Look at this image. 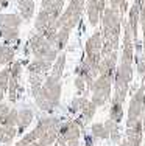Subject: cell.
I'll return each mask as SVG.
<instances>
[{
	"instance_id": "obj_6",
	"label": "cell",
	"mask_w": 145,
	"mask_h": 146,
	"mask_svg": "<svg viewBox=\"0 0 145 146\" xmlns=\"http://www.w3.org/2000/svg\"><path fill=\"white\" fill-rule=\"evenodd\" d=\"M28 48L34 56V59H44V61H48L51 64L55 62V59L58 58V53H59L58 48L48 39H45L41 33H36L30 37Z\"/></svg>"
},
{
	"instance_id": "obj_27",
	"label": "cell",
	"mask_w": 145,
	"mask_h": 146,
	"mask_svg": "<svg viewBox=\"0 0 145 146\" xmlns=\"http://www.w3.org/2000/svg\"><path fill=\"white\" fill-rule=\"evenodd\" d=\"M109 3H111V8L119 9L122 14L126 11V0H109Z\"/></svg>"
},
{
	"instance_id": "obj_5",
	"label": "cell",
	"mask_w": 145,
	"mask_h": 146,
	"mask_svg": "<svg viewBox=\"0 0 145 146\" xmlns=\"http://www.w3.org/2000/svg\"><path fill=\"white\" fill-rule=\"evenodd\" d=\"M131 79H133V64L120 61L116 68V73H114V79H112L114 95H112L111 103H117V104L125 103Z\"/></svg>"
},
{
	"instance_id": "obj_19",
	"label": "cell",
	"mask_w": 145,
	"mask_h": 146,
	"mask_svg": "<svg viewBox=\"0 0 145 146\" xmlns=\"http://www.w3.org/2000/svg\"><path fill=\"white\" fill-rule=\"evenodd\" d=\"M19 16L22 20H31L34 16V0H19Z\"/></svg>"
},
{
	"instance_id": "obj_20",
	"label": "cell",
	"mask_w": 145,
	"mask_h": 146,
	"mask_svg": "<svg viewBox=\"0 0 145 146\" xmlns=\"http://www.w3.org/2000/svg\"><path fill=\"white\" fill-rule=\"evenodd\" d=\"M64 67H65V53L61 51V54H58V58L55 59V62L51 64V73L50 75L56 79L63 78V73H64Z\"/></svg>"
},
{
	"instance_id": "obj_21",
	"label": "cell",
	"mask_w": 145,
	"mask_h": 146,
	"mask_svg": "<svg viewBox=\"0 0 145 146\" xmlns=\"http://www.w3.org/2000/svg\"><path fill=\"white\" fill-rule=\"evenodd\" d=\"M14 48L8 44H2L0 45V65H8L14 61Z\"/></svg>"
},
{
	"instance_id": "obj_23",
	"label": "cell",
	"mask_w": 145,
	"mask_h": 146,
	"mask_svg": "<svg viewBox=\"0 0 145 146\" xmlns=\"http://www.w3.org/2000/svg\"><path fill=\"white\" fill-rule=\"evenodd\" d=\"M109 120L114 123H120L123 120V104L111 103V110H109Z\"/></svg>"
},
{
	"instance_id": "obj_24",
	"label": "cell",
	"mask_w": 145,
	"mask_h": 146,
	"mask_svg": "<svg viewBox=\"0 0 145 146\" xmlns=\"http://www.w3.org/2000/svg\"><path fill=\"white\" fill-rule=\"evenodd\" d=\"M28 79H30V86H31V95L34 96L37 92H39L41 86H42L44 79L47 78V76H42V75H34V73H28Z\"/></svg>"
},
{
	"instance_id": "obj_15",
	"label": "cell",
	"mask_w": 145,
	"mask_h": 146,
	"mask_svg": "<svg viewBox=\"0 0 145 146\" xmlns=\"http://www.w3.org/2000/svg\"><path fill=\"white\" fill-rule=\"evenodd\" d=\"M106 3H108V0H86V13H88L89 23L92 27L98 25L100 17L106 8Z\"/></svg>"
},
{
	"instance_id": "obj_28",
	"label": "cell",
	"mask_w": 145,
	"mask_h": 146,
	"mask_svg": "<svg viewBox=\"0 0 145 146\" xmlns=\"http://www.w3.org/2000/svg\"><path fill=\"white\" fill-rule=\"evenodd\" d=\"M16 146H39V145H37V141L31 140V138H28V137L25 135V137H23L22 140H19V141H17Z\"/></svg>"
},
{
	"instance_id": "obj_17",
	"label": "cell",
	"mask_w": 145,
	"mask_h": 146,
	"mask_svg": "<svg viewBox=\"0 0 145 146\" xmlns=\"http://www.w3.org/2000/svg\"><path fill=\"white\" fill-rule=\"evenodd\" d=\"M33 121V112L30 109L17 110V134H23V131L31 124Z\"/></svg>"
},
{
	"instance_id": "obj_22",
	"label": "cell",
	"mask_w": 145,
	"mask_h": 146,
	"mask_svg": "<svg viewBox=\"0 0 145 146\" xmlns=\"http://www.w3.org/2000/svg\"><path fill=\"white\" fill-rule=\"evenodd\" d=\"M95 110H97V106L92 101H88L84 104V107L80 110V113H81V121L83 123H86L88 124L89 121L92 120V117H94V113H95Z\"/></svg>"
},
{
	"instance_id": "obj_31",
	"label": "cell",
	"mask_w": 145,
	"mask_h": 146,
	"mask_svg": "<svg viewBox=\"0 0 145 146\" xmlns=\"http://www.w3.org/2000/svg\"><path fill=\"white\" fill-rule=\"evenodd\" d=\"M5 93H6V92H5V90H3L2 87H0V101L3 100V96H5Z\"/></svg>"
},
{
	"instance_id": "obj_2",
	"label": "cell",
	"mask_w": 145,
	"mask_h": 146,
	"mask_svg": "<svg viewBox=\"0 0 145 146\" xmlns=\"http://www.w3.org/2000/svg\"><path fill=\"white\" fill-rule=\"evenodd\" d=\"M84 5L86 0H70L67 5V8L61 13V16L56 20V48L58 51H63L64 47L69 42L70 33L75 27L78 25L83 11H84Z\"/></svg>"
},
{
	"instance_id": "obj_29",
	"label": "cell",
	"mask_w": 145,
	"mask_h": 146,
	"mask_svg": "<svg viewBox=\"0 0 145 146\" xmlns=\"http://www.w3.org/2000/svg\"><path fill=\"white\" fill-rule=\"evenodd\" d=\"M9 109H11V107H9L8 104L0 103V123H2V121H3V118L6 117V113L9 112Z\"/></svg>"
},
{
	"instance_id": "obj_9",
	"label": "cell",
	"mask_w": 145,
	"mask_h": 146,
	"mask_svg": "<svg viewBox=\"0 0 145 146\" xmlns=\"http://www.w3.org/2000/svg\"><path fill=\"white\" fill-rule=\"evenodd\" d=\"M23 20L17 14H0V37L5 44H13L19 39V30Z\"/></svg>"
},
{
	"instance_id": "obj_25",
	"label": "cell",
	"mask_w": 145,
	"mask_h": 146,
	"mask_svg": "<svg viewBox=\"0 0 145 146\" xmlns=\"http://www.w3.org/2000/svg\"><path fill=\"white\" fill-rule=\"evenodd\" d=\"M106 129L109 132V137H111V140L114 143H119L120 141V129H119V123H114L112 120H108L105 123Z\"/></svg>"
},
{
	"instance_id": "obj_3",
	"label": "cell",
	"mask_w": 145,
	"mask_h": 146,
	"mask_svg": "<svg viewBox=\"0 0 145 146\" xmlns=\"http://www.w3.org/2000/svg\"><path fill=\"white\" fill-rule=\"evenodd\" d=\"M61 89H63L61 79H56L51 75H47L39 92L33 96L37 107L42 110H53L55 107H58L61 101Z\"/></svg>"
},
{
	"instance_id": "obj_16",
	"label": "cell",
	"mask_w": 145,
	"mask_h": 146,
	"mask_svg": "<svg viewBox=\"0 0 145 146\" xmlns=\"http://www.w3.org/2000/svg\"><path fill=\"white\" fill-rule=\"evenodd\" d=\"M140 2L142 0H134V3L131 5L130 13H128V25L131 31H133L134 40H137V30H139V14H140Z\"/></svg>"
},
{
	"instance_id": "obj_1",
	"label": "cell",
	"mask_w": 145,
	"mask_h": 146,
	"mask_svg": "<svg viewBox=\"0 0 145 146\" xmlns=\"http://www.w3.org/2000/svg\"><path fill=\"white\" fill-rule=\"evenodd\" d=\"M122 13L116 8H105L100 22H102V56H106L109 53H114L119 48L120 33H122Z\"/></svg>"
},
{
	"instance_id": "obj_18",
	"label": "cell",
	"mask_w": 145,
	"mask_h": 146,
	"mask_svg": "<svg viewBox=\"0 0 145 146\" xmlns=\"http://www.w3.org/2000/svg\"><path fill=\"white\" fill-rule=\"evenodd\" d=\"M50 68H51V62L44 61V59H33L28 64V73H34V75L47 76Z\"/></svg>"
},
{
	"instance_id": "obj_7",
	"label": "cell",
	"mask_w": 145,
	"mask_h": 146,
	"mask_svg": "<svg viewBox=\"0 0 145 146\" xmlns=\"http://www.w3.org/2000/svg\"><path fill=\"white\" fill-rule=\"evenodd\" d=\"M102 47H103L102 31L95 30L94 34L86 40L84 58H83V61H81L95 72H98V64H100V61H102Z\"/></svg>"
},
{
	"instance_id": "obj_14",
	"label": "cell",
	"mask_w": 145,
	"mask_h": 146,
	"mask_svg": "<svg viewBox=\"0 0 145 146\" xmlns=\"http://www.w3.org/2000/svg\"><path fill=\"white\" fill-rule=\"evenodd\" d=\"M142 138H144V126H142V120H139L136 123L126 124L125 138L120 141L119 146H140Z\"/></svg>"
},
{
	"instance_id": "obj_12",
	"label": "cell",
	"mask_w": 145,
	"mask_h": 146,
	"mask_svg": "<svg viewBox=\"0 0 145 146\" xmlns=\"http://www.w3.org/2000/svg\"><path fill=\"white\" fill-rule=\"evenodd\" d=\"M20 78H22V64L14 62L9 67V82H8V93H9V101L16 103L19 100L20 93L23 92L22 86H20Z\"/></svg>"
},
{
	"instance_id": "obj_13",
	"label": "cell",
	"mask_w": 145,
	"mask_h": 146,
	"mask_svg": "<svg viewBox=\"0 0 145 146\" xmlns=\"http://www.w3.org/2000/svg\"><path fill=\"white\" fill-rule=\"evenodd\" d=\"M80 124L78 121H64L61 123L59 131H58V138L55 143H69V141H78L80 140Z\"/></svg>"
},
{
	"instance_id": "obj_8",
	"label": "cell",
	"mask_w": 145,
	"mask_h": 146,
	"mask_svg": "<svg viewBox=\"0 0 145 146\" xmlns=\"http://www.w3.org/2000/svg\"><path fill=\"white\" fill-rule=\"evenodd\" d=\"M112 76L106 75H98L95 78V81L92 82V100L91 101L95 104L97 107L105 106L106 103L111 100V87H112Z\"/></svg>"
},
{
	"instance_id": "obj_10",
	"label": "cell",
	"mask_w": 145,
	"mask_h": 146,
	"mask_svg": "<svg viewBox=\"0 0 145 146\" xmlns=\"http://www.w3.org/2000/svg\"><path fill=\"white\" fill-rule=\"evenodd\" d=\"M144 113H145V86L142 84L134 92V95L131 96V101L128 106V120H126V124L142 120Z\"/></svg>"
},
{
	"instance_id": "obj_11",
	"label": "cell",
	"mask_w": 145,
	"mask_h": 146,
	"mask_svg": "<svg viewBox=\"0 0 145 146\" xmlns=\"http://www.w3.org/2000/svg\"><path fill=\"white\" fill-rule=\"evenodd\" d=\"M17 135V110L9 109L6 117L0 123V143L9 145Z\"/></svg>"
},
{
	"instance_id": "obj_32",
	"label": "cell",
	"mask_w": 145,
	"mask_h": 146,
	"mask_svg": "<svg viewBox=\"0 0 145 146\" xmlns=\"http://www.w3.org/2000/svg\"><path fill=\"white\" fill-rule=\"evenodd\" d=\"M142 126H144V134H145V113H144V121H142Z\"/></svg>"
},
{
	"instance_id": "obj_4",
	"label": "cell",
	"mask_w": 145,
	"mask_h": 146,
	"mask_svg": "<svg viewBox=\"0 0 145 146\" xmlns=\"http://www.w3.org/2000/svg\"><path fill=\"white\" fill-rule=\"evenodd\" d=\"M61 118L56 117H47L41 118L39 123L36 124V127L27 134V137L31 140L37 141L39 146H51L58 138V131L61 126Z\"/></svg>"
},
{
	"instance_id": "obj_26",
	"label": "cell",
	"mask_w": 145,
	"mask_h": 146,
	"mask_svg": "<svg viewBox=\"0 0 145 146\" xmlns=\"http://www.w3.org/2000/svg\"><path fill=\"white\" fill-rule=\"evenodd\" d=\"M92 134L97 138H109V132L106 129L105 123H95L92 124Z\"/></svg>"
},
{
	"instance_id": "obj_30",
	"label": "cell",
	"mask_w": 145,
	"mask_h": 146,
	"mask_svg": "<svg viewBox=\"0 0 145 146\" xmlns=\"http://www.w3.org/2000/svg\"><path fill=\"white\" fill-rule=\"evenodd\" d=\"M9 0H0V8H5V6H8Z\"/></svg>"
}]
</instances>
